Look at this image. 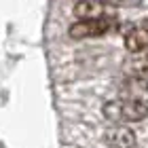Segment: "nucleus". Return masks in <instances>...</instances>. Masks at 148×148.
<instances>
[{
	"instance_id": "1",
	"label": "nucleus",
	"mask_w": 148,
	"mask_h": 148,
	"mask_svg": "<svg viewBox=\"0 0 148 148\" xmlns=\"http://www.w3.org/2000/svg\"><path fill=\"white\" fill-rule=\"evenodd\" d=\"M102 112L110 123H116V125L140 123V121H144L148 116V104L136 102V99L116 97V99H112V102H106Z\"/></svg>"
},
{
	"instance_id": "2",
	"label": "nucleus",
	"mask_w": 148,
	"mask_h": 148,
	"mask_svg": "<svg viewBox=\"0 0 148 148\" xmlns=\"http://www.w3.org/2000/svg\"><path fill=\"white\" fill-rule=\"evenodd\" d=\"M116 19L114 15H104V17H95V19H78L76 23L70 25L68 34L74 40H83V38H95V36H104L114 28Z\"/></svg>"
},
{
	"instance_id": "3",
	"label": "nucleus",
	"mask_w": 148,
	"mask_h": 148,
	"mask_svg": "<svg viewBox=\"0 0 148 148\" xmlns=\"http://www.w3.org/2000/svg\"><path fill=\"white\" fill-rule=\"evenodd\" d=\"M119 95L123 99H136V102L148 104V78L146 76H129L123 80L119 89Z\"/></svg>"
},
{
	"instance_id": "4",
	"label": "nucleus",
	"mask_w": 148,
	"mask_h": 148,
	"mask_svg": "<svg viewBox=\"0 0 148 148\" xmlns=\"http://www.w3.org/2000/svg\"><path fill=\"white\" fill-rule=\"evenodd\" d=\"M104 144L108 148H133L136 146V133L127 125H114L104 133Z\"/></svg>"
},
{
	"instance_id": "5",
	"label": "nucleus",
	"mask_w": 148,
	"mask_h": 148,
	"mask_svg": "<svg viewBox=\"0 0 148 148\" xmlns=\"http://www.w3.org/2000/svg\"><path fill=\"white\" fill-rule=\"evenodd\" d=\"M125 47L129 53H138L148 49V19L133 23L125 34Z\"/></svg>"
},
{
	"instance_id": "6",
	"label": "nucleus",
	"mask_w": 148,
	"mask_h": 148,
	"mask_svg": "<svg viewBox=\"0 0 148 148\" xmlns=\"http://www.w3.org/2000/svg\"><path fill=\"white\" fill-rule=\"evenodd\" d=\"M110 6L104 2V0H80V2L74 4V17L76 19H95V17H104L110 15Z\"/></svg>"
},
{
	"instance_id": "7",
	"label": "nucleus",
	"mask_w": 148,
	"mask_h": 148,
	"mask_svg": "<svg viewBox=\"0 0 148 148\" xmlns=\"http://www.w3.org/2000/svg\"><path fill=\"white\" fill-rule=\"evenodd\" d=\"M125 72L129 76H146L148 78V49L133 53L125 64Z\"/></svg>"
},
{
	"instance_id": "8",
	"label": "nucleus",
	"mask_w": 148,
	"mask_h": 148,
	"mask_svg": "<svg viewBox=\"0 0 148 148\" xmlns=\"http://www.w3.org/2000/svg\"><path fill=\"white\" fill-rule=\"evenodd\" d=\"M108 6H123V9H133V6H140L144 0H104Z\"/></svg>"
}]
</instances>
